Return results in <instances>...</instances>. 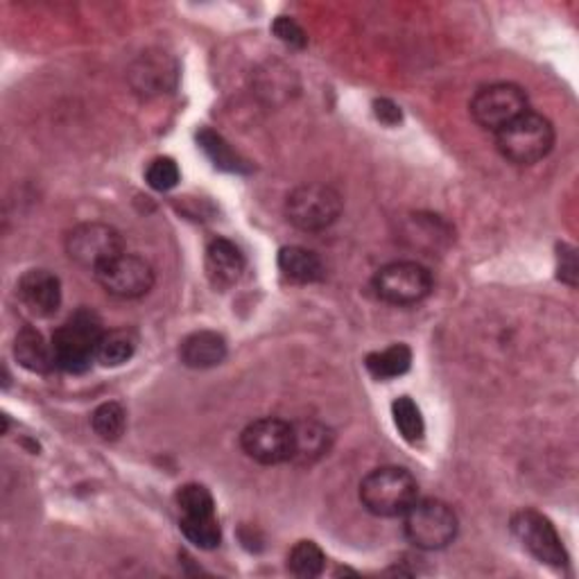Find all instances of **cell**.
I'll return each instance as SVG.
<instances>
[{
    "instance_id": "cell-30",
    "label": "cell",
    "mask_w": 579,
    "mask_h": 579,
    "mask_svg": "<svg viewBox=\"0 0 579 579\" xmlns=\"http://www.w3.org/2000/svg\"><path fill=\"white\" fill-rule=\"evenodd\" d=\"M376 118L385 125H397V123H401V109L390 100H378L376 102Z\"/></svg>"
},
{
    "instance_id": "cell-21",
    "label": "cell",
    "mask_w": 579,
    "mask_h": 579,
    "mask_svg": "<svg viewBox=\"0 0 579 579\" xmlns=\"http://www.w3.org/2000/svg\"><path fill=\"white\" fill-rule=\"evenodd\" d=\"M198 143H200L202 152L211 159L215 168L227 171V173H244L247 171V163L238 156V152H234L223 136L215 134L213 129H202L198 134Z\"/></svg>"
},
{
    "instance_id": "cell-13",
    "label": "cell",
    "mask_w": 579,
    "mask_h": 579,
    "mask_svg": "<svg viewBox=\"0 0 579 579\" xmlns=\"http://www.w3.org/2000/svg\"><path fill=\"white\" fill-rule=\"evenodd\" d=\"M129 81L134 91L159 96L175 87L177 66L165 52H143L129 71Z\"/></svg>"
},
{
    "instance_id": "cell-6",
    "label": "cell",
    "mask_w": 579,
    "mask_h": 579,
    "mask_svg": "<svg viewBox=\"0 0 579 579\" xmlns=\"http://www.w3.org/2000/svg\"><path fill=\"white\" fill-rule=\"evenodd\" d=\"M374 292L392 306H415L432 292V277L421 263L397 261L376 272Z\"/></svg>"
},
{
    "instance_id": "cell-2",
    "label": "cell",
    "mask_w": 579,
    "mask_h": 579,
    "mask_svg": "<svg viewBox=\"0 0 579 579\" xmlns=\"http://www.w3.org/2000/svg\"><path fill=\"white\" fill-rule=\"evenodd\" d=\"M419 501V484L407 468L382 466L361 482V503L378 518H403Z\"/></svg>"
},
{
    "instance_id": "cell-16",
    "label": "cell",
    "mask_w": 579,
    "mask_h": 579,
    "mask_svg": "<svg viewBox=\"0 0 579 579\" xmlns=\"http://www.w3.org/2000/svg\"><path fill=\"white\" fill-rule=\"evenodd\" d=\"M294 432V451H292V464H315L324 455H328L330 444H333V432H330L319 421H299L292 424Z\"/></svg>"
},
{
    "instance_id": "cell-25",
    "label": "cell",
    "mask_w": 579,
    "mask_h": 579,
    "mask_svg": "<svg viewBox=\"0 0 579 579\" xmlns=\"http://www.w3.org/2000/svg\"><path fill=\"white\" fill-rule=\"evenodd\" d=\"M181 534L202 550H213L223 541V528H219L217 516L206 518H179Z\"/></svg>"
},
{
    "instance_id": "cell-3",
    "label": "cell",
    "mask_w": 579,
    "mask_h": 579,
    "mask_svg": "<svg viewBox=\"0 0 579 579\" xmlns=\"http://www.w3.org/2000/svg\"><path fill=\"white\" fill-rule=\"evenodd\" d=\"M495 148L514 165H534L555 148V127L543 114L526 112L501 131Z\"/></svg>"
},
{
    "instance_id": "cell-18",
    "label": "cell",
    "mask_w": 579,
    "mask_h": 579,
    "mask_svg": "<svg viewBox=\"0 0 579 579\" xmlns=\"http://www.w3.org/2000/svg\"><path fill=\"white\" fill-rule=\"evenodd\" d=\"M279 269L284 272V277L292 284H317L324 277V265L319 256L306 247H284L279 252Z\"/></svg>"
},
{
    "instance_id": "cell-20",
    "label": "cell",
    "mask_w": 579,
    "mask_h": 579,
    "mask_svg": "<svg viewBox=\"0 0 579 579\" xmlns=\"http://www.w3.org/2000/svg\"><path fill=\"white\" fill-rule=\"evenodd\" d=\"M365 365L374 378L392 380L407 374V369L412 367V351L405 344H392L385 351L369 353Z\"/></svg>"
},
{
    "instance_id": "cell-15",
    "label": "cell",
    "mask_w": 579,
    "mask_h": 579,
    "mask_svg": "<svg viewBox=\"0 0 579 579\" xmlns=\"http://www.w3.org/2000/svg\"><path fill=\"white\" fill-rule=\"evenodd\" d=\"M181 363L190 369H211L227 357V340L215 330H198L179 347Z\"/></svg>"
},
{
    "instance_id": "cell-22",
    "label": "cell",
    "mask_w": 579,
    "mask_h": 579,
    "mask_svg": "<svg viewBox=\"0 0 579 579\" xmlns=\"http://www.w3.org/2000/svg\"><path fill=\"white\" fill-rule=\"evenodd\" d=\"M175 505L179 512V518H206L217 516L215 514V501L211 491L204 484H184L179 487L175 495Z\"/></svg>"
},
{
    "instance_id": "cell-4",
    "label": "cell",
    "mask_w": 579,
    "mask_h": 579,
    "mask_svg": "<svg viewBox=\"0 0 579 579\" xmlns=\"http://www.w3.org/2000/svg\"><path fill=\"white\" fill-rule=\"evenodd\" d=\"M342 206V196L336 188L326 184H303L286 198V219L299 231L317 234L338 223Z\"/></svg>"
},
{
    "instance_id": "cell-26",
    "label": "cell",
    "mask_w": 579,
    "mask_h": 579,
    "mask_svg": "<svg viewBox=\"0 0 579 579\" xmlns=\"http://www.w3.org/2000/svg\"><path fill=\"white\" fill-rule=\"evenodd\" d=\"M91 426L100 439L116 441L127 428V412L121 403H102L91 415Z\"/></svg>"
},
{
    "instance_id": "cell-7",
    "label": "cell",
    "mask_w": 579,
    "mask_h": 579,
    "mask_svg": "<svg viewBox=\"0 0 579 579\" xmlns=\"http://www.w3.org/2000/svg\"><path fill=\"white\" fill-rule=\"evenodd\" d=\"M530 112L528 93L512 81H495L478 89L471 100V116L487 131H501L512 121Z\"/></svg>"
},
{
    "instance_id": "cell-10",
    "label": "cell",
    "mask_w": 579,
    "mask_h": 579,
    "mask_svg": "<svg viewBox=\"0 0 579 579\" xmlns=\"http://www.w3.org/2000/svg\"><path fill=\"white\" fill-rule=\"evenodd\" d=\"M240 446L247 457L263 466L290 462L294 451L292 424L272 417L252 421L240 435Z\"/></svg>"
},
{
    "instance_id": "cell-17",
    "label": "cell",
    "mask_w": 579,
    "mask_h": 579,
    "mask_svg": "<svg viewBox=\"0 0 579 579\" xmlns=\"http://www.w3.org/2000/svg\"><path fill=\"white\" fill-rule=\"evenodd\" d=\"M14 357L18 365L33 374H48L54 365V353L52 344L46 342V338L39 330L25 326L18 330V336L14 340Z\"/></svg>"
},
{
    "instance_id": "cell-28",
    "label": "cell",
    "mask_w": 579,
    "mask_h": 579,
    "mask_svg": "<svg viewBox=\"0 0 579 579\" xmlns=\"http://www.w3.org/2000/svg\"><path fill=\"white\" fill-rule=\"evenodd\" d=\"M272 30H274V35H277L279 41H284L290 48H303L309 43V37H306V33H303V27L290 16H279L277 21H274Z\"/></svg>"
},
{
    "instance_id": "cell-11",
    "label": "cell",
    "mask_w": 579,
    "mask_h": 579,
    "mask_svg": "<svg viewBox=\"0 0 579 579\" xmlns=\"http://www.w3.org/2000/svg\"><path fill=\"white\" fill-rule=\"evenodd\" d=\"M93 277L109 294L118 299H141L154 286L152 265L146 259L127 252L104 263Z\"/></svg>"
},
{
    "instance_id": "cell-24",
    "label": "cell",
    "mask_w": 579,
    "mask_h": 579,
    "mask_svg": "<svg viewBox=\"0 0 579 579\" xmlns=\"http://www.w3.org/2000/svg\"><path fill=\"white\" fill-rule=\"evenodd\" d=\"M326 555L315 541H299L288 555V570L297 577L313 579L324 572Z\"/></svg>"
},
{
    "instance_id": "cell-27",
    "label": "cell",
    "mask_w": 579,
    "mask_h": 579,
    "mask_svg": "<svg viewBox=\"0 0 579 579\" xmlns=\"http://www.w3.org/2000/svg\"><path fill=\"white\" fill-rule=\"evenodd\" d=\"M179 179H181L179 165L171 156H159V159H154L148 165V171H146V181L150 184V188H154L159 192L173 190L179 184Z\"/></svg>"
},
{
    "instance_id": "cell-23",
    "label": "cell",
    "mask_w": 579,
    "mask_h": 579,
    "mask_svg": "<svg viewBox=\"0 0 579 579\" xmlns=\"http://www.w3.org/2000/svg\"><path fill=\"white\" fill-rule=\"evenodd\" d=\"M392 419L407 444H417V441L424 439L426 424L421 417V410L410 397H399L392 403Z\"/></svg>"
},
{
    "instance_id": "cell-12",
    "label": "cell",
    "mask_w": 579,
    "mask_h": 579,
    "mask_svg": "<svg viewBox=\"0 0 579 579\" xmlns=\"http://www.w3.org/2000/svg\"><path fill=\"white\" fill-rule=\"evenodd\" d=\"M18 299L35 317H52L62 306V284L48 269H27L18 281Z\"/></svg>"
},
{
    "instance_id": "cell-14",
    "label": "cell",
    "mask_w": 579,
    "mask_h": 579,
    "mask_svg": "<svg viewBox=\"0 0 579 579\" xmlns=\"http://www.w3.org/2000/svg\"><path fill=\"white\" fill-rule=\"evenodd\" d=\"M244 256L227 238H215L206 247V277L215 290H229L244 272Z\"/></svg>"
},
{
    "instance_id": "cell-5",
    "label": "cell",
    "mask_w": 579,
    "mask_h": 579,
    "mask_svg": "<svg viewBox=\"0 0 579 579\" xmlns=\"http://www.w3.org/2000/svg\"><path fill=\"white\" fill-rule=\"evenodd\" d=\"M403 532L412 545L432 553V550H441L455 541L457 516L446 503L419 499L403 514Z\"/></svg>"
},
{
    "instance_id": "cell-8",
    "label": "cell",
    "mask_w": 579,
    "mask_h": 579,
    "mask_svg": "<svg viewBox=\"0 0 579 579\" xmlns=\"http://www.w3.org/2000/svg\"><path fill=\"white\" fill-rule=\"evenodd\" d=\"M125 252V242L118 229L104 223H85L77 225L66 236V254L68 259L89 272H98L104 263L121 256Z\"/></svg>"
},
{
    "instance_id": "cell-19",
    "label": "cell",
    "mask_w": 579,
    "mask_h": 579,
    "mask_svg": "<svg viewBox=\"0 0 579 579\" xmlns=\"http://www.w3.org/2000/svg\"><path fill=\"white\" fill-rule=\"evenodd\" d=\"M136 336L129 328H114L104 330L100 347H98V361L104 367H121L131 361V355L136 353Z\"/></svg>"
},
{
    "instance_id": "cell-9",
    "label": "cell",
    "mask_w": 579,
    "mask_h": 579,
    "mask_svg": "<svg viewBox=\"0 0 579 579\" xmlns=\"http://www.w3.org/2000/svg\"><path fill=\"white\" fill-rule=\"evenodd\" d=\"M512 532L518 543L528 550V553L545 564L562 568L568 564V553L562 543L559 532L555 530L547 516L537 509H520L512 516Z\"/></svg>"
},
{
    "instance_id": "cell-29",
    "label": "cell",
    "mask_w": 579,
    "mask_h": 579,
    "mask_svg": "<svg viewBox=\"0 0 579 579\" xmlns=\"http://www.w3.org/2000/svg\"><path fill=\"white\" fill-rule=\"evenodd\" d=\"M557 259H559V279L564 284H568L570 288H575L577 286V269H579L577 267V254H575V250H572V247H568V244H562Z\"/></svg>"
},
{
    "instance_id": "cell-1",
    "label": "cell",
    "mask_w": 579,
    "mask_h": 579,
    "mask_svg": "<svg viewBox=\"0 0 579 579\" xmlns=\"http://www.w3.org/2000/svg\"><path fill=\"white\" fill-rule=\"evenodd\" d=\"M102 322L89 311H75L50 340L54 365L68 374H85L98 361V347L102 340Z\"/></svg>"
}]
</instances>
